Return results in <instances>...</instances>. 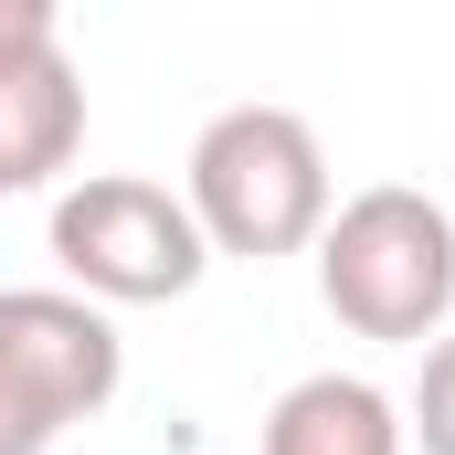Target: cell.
<instances>
[{"label":"cell","mask_w":455,"mask_h":455,"mask_svg":"<svg viewBox=\"0 0 455 455\" xmlns=\"http://www.w3.org/2000/svg\"><path fill=\"white\" fill-rule=\"evenodd\" d=\"M191 223L212 254L233 265H275V254H307L329 233V148L297 107H223L191 138Z\"/></svg>","instance_id":"1"},{"label":"cell","mask_w":455,"mask_h":455,"mask_svg":"<svg viewBox=\"0 0 455 455\" xmlns=\"http://www.w3.org/2000/svg\"><path fill=\"white\" fill-rule=\"evenodd\" d=\"M318 297L349 339H435L455 318V212L413 180L349 191L318 233Z\"/></svg>","instance_id":"2"},{"label":"cell","mask_w":455,"mask_h":455,"mask_svg":"<svg viewBox=\"0 0 455 455\" xmlns=\"http://www.w3.org/2000/svg\"><path fill=\"white\" fill-rule=\"evenodd\" d=\"M53 265L75 275L85 307H170L202 286L212 243L191 223V202L170 180H138V170H96L53 202Z\"/></svg>","instance_id":"3"},{"label":"cell","mask_w":455,"mask_h":455,"mask_svg":"<svg viewBox=\"0 0 455 455\" xmlns=\"http://www.w3.org/2000/svg\"><path fill=\"white\" fill-rule=\"evenodd\" d=\"M0 371L75 435L96 424L127 381V339L107 307H85L75 286H0Z\"/></svg>","instance_id":"4"},{"label":"cell","mask_w":455,"mask_h":455,"mask_svg":"<svg viewBox=\"0 0 455 455\" xmlns=\"http://www.w3.org/2000/svg\"><path fill=\"white\" fill-rule=\"evenodd\" d=\"M85 148V75L64 43L43 53H11L0 64V202L11 191H43L53 170H75Z\"/></svg>","instance_id":"5"},{"label":"cell","mask_w":455,"mask_h":455,"mask_svg":"<svg viewBox=\"0 0 455 455\" xmlns=\"http://www.w3.org/2000/svg\"><path fill=\"white\" fill-rule=\"evenodd\" d=\"M265 455H403V403L360 371H307L275 392Z\"/></svg>","instance_id":"6"},{"label":"cell","mask_w":455,"mask_h":455,"mask_svg":"<svg viewBox=\"0 0 455 455\" xmlns=\"http://www.w3.org/2000/svg\"><path fill=\"white\" fill-rule=\"evenodd\" d=\"M403 445L455 455V339L424 349V381H413V403H403Z\"/></svg>","instance_id":"7"},{"label":"cell","mask_w":455,"mask_h":455,"mask_svg":"<svg viewBox=\"0 0 455 455\" xmlns=\"http://www.w3.org/2000/svg\"><path fill=\"white\" fill-rule=\"evenodd\" d=\"M53 445H64V424H53V413L0 371V455H53Z\"/></svg>","instance_id":"8"},{"label":"cell","mask_w":455,"mask_h":455,"mask_svg":"<svg viewBox=\"0 0 455 455\" xmlns=\"http://www.w3.org/2000/svg\"><path fill=\"white\" fill-rule=\"evenodd\" d=\"M43 43H64L53 0H0V64H11V53H43Z\"/></svg>","instance_id":"9"}]
</instances>
